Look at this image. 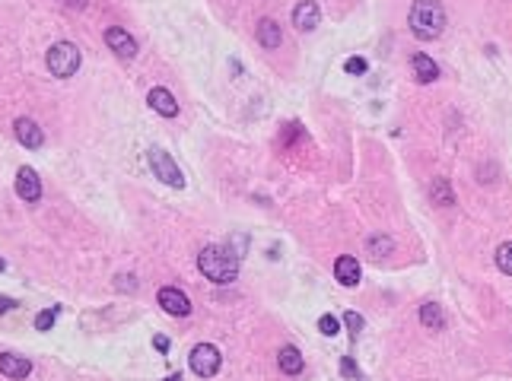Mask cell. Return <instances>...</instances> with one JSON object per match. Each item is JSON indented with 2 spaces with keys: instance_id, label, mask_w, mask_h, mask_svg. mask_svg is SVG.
<instances>
[{
  "instance_id": "obj_1",
  "label": "cell",
  "mask_w": 512,
  "mask_h": 381,
  "mask_svg": "<svg viewBox=\"0 0 512 381\" xmlns=\"http://www.w3.org/2000/svg\"><path fill=\"white\" fill-rule=\"evenodd\" d=\"M407 23H411V32H414L417 38L433 42V38H439L445 29V10L439 0H414Z\"/></svg>"
},
{
  "instance_id": "obj_2",
  "label": "cell",
  "mask_w": 512,
  "mask_h": 381,
  "mask_svg": "<svg viewBox=\"0 0 512 381\" xmlns=\"http://www.w3.org/2000/svg\"><path fill=\"white\" fill-rule=\"evenodd\" d=\"M197 267H201V273L207 280H213V283H233V280L239 277V261H236L226 248H220V245L201 248V254H197Z\"/></svg>"
},
{
  "instance_id": "obj_3",
  "label": "cell",
  "mask_w": 512,
  "mask_h": 381,
  "mask_svg": "<svg viewBox=\"0 0 512 381\" xmlns=\"http://www.w3.org/2000/svg\"><path fill=\"white\" fill-rule=\"evenodd\" d=\"M48 70L54 76H74L80 70V48L74 42H54L48 48Z\"/></svg>"
},
{
  "instance_id": "obj_4",
  "label": "cell",
  "mask_w": 512,
  "mask_h": 381,
  "mask_svg": "<svg viewBox=\"0 0 512 381\" xmlns=\"http://www.w3.org/2000/svg\"><path fill=\"white\" fill-rule=\"evenodd\" d=\"M150 169H153V175H156L159 181H166L169 187H185V175H181V169L175 165V159L169 156L166 150L153 146L150 150Z\"/></svg>"
},
{
  "instance_id": "obj_5",
  "label": "cell",
  "mask_w": 512,
  "mask_h": 381,
  "mask_svg": "<svg viewBox=\"0 0 512 381\" xmlns=\"http://www.w3.org/2000/svg\"><path fill=\"white\" fill-rule=\"evenodd\" d=\"M191 369H195L201 378H210L220 372V350L210 344H201L191 350Z\"/></svg>"
},
{
  "instance_id": "obj_6",
  "label": "cell",
  "mask_w": 512,
  "mask_h": 381,
  "mask_svg": "<svg viewBox=\"0 0 512 381\" xmlns=\"http://www.w3.org/2000/svg\"><path fill=\"white\" fill-rule=\"evenodd\" d=\"M16 194L23 197V201H29V203H35L38 197H42V178H38L35 169L23 165V169L16 172Z\"/></svg>"
},
{
  "instance_id": "obj_7",
  "label": "cell",
  "mask_w": 512,
  "mask_h": 381,
  "mask_svg": "<svg viewBox=\"0 0 512 381\" xmlns=\"http://www.w3.org/2000/svg\"><path fill=\"white\" fill-rule=\"evenodd\" d=\"M159 305L166 308L169 314H175V318H185V314H191L188 296H185L181 289H175V286H163V289H159Z\"/></svg>"
},
{
  "instance_id": "obj_8",
  "label": "cell",
  "mask_w": 512,
  "mask_h": 381,
  "mask_svg": "<svg viewBox=\"0 0 512 381\" xmlns=\"http://www.w3.org/2000/svg\"><path fill=\"white\" fill-rule=\"evenodd\" d=\"M106 45L112 48L118 58H134V54H137V42L131 38V32H124L121 26L106 29Z\"/></svg>"
},
{
  "instance_id": "obj_9",
  "label": "cell",
  "mask_w": 512,
  "mask_h": 381,
  "mask_svg": "<svg viewBox=\"0 0 512 381\" xmlns=\"http://www.w3.org/2000/svg\"><path fill=\"white\" fill-rule=\"evenodd\" d=\"M360 277H363V270H360V261H356V257L340 254L338 261H334V280H338L340 286H356Z\"/></svg>"
},
{
  "instance_id": "obj_10",
  "label": "cell",
  "mask_w": 512,
  "mask_h": 381,
  "mask_svg": "<svg viewBox=\"0 0 512 381\" xmlns=\"http://www.w3.org/2000/svg\"><path fill=\"white\" fill-rule=\"evenodd\" d=\"M318 19H322V10H318L315 0H302V3H296L293 10V26L299 32H312L318 26Z\"/></svg>"
},
{
  "instance_id": "obj_11",
  "label": "cell",
  "mask_w": 512,
  "mask_h": 381,
  "mask_svg": "<svg viewBox=\"0 0 512 381\" xmlns=\"http://www.w3.org/2000/svg\"><path fill=\"white\" fill-rule=\"evenodd\" d=\"M0 372L13 381H23V378H29L32 362L23 356H16V353H0Z\"/></svg>"
},
{
  "instance_id": "obj_12",
  "label": "cell",
  "mask_w": 512,
  "mask_h": 381,
  "mask_svg": "<svg viewBox=\"0 0 512 381\" xmlns=\"http://www.w3.org/2000/svg\"><path fill=\"white\" fill-rule=\"evenodd\" d=\"M147 102H150V108H153L156 115H163V118H175V115H179V102H175V96H172L169 90H163V86L150 90Z\"/></svg>"
},
{
  "instance_id": "obj_13",
  "label": "cell",
  "mask_w": 512,
  "mask_h": 381,
  "mask_svg": "<svg viewBox=\"0 0 512 381\" xmlns=\"http://www.w3.org/2000/svg\"><path fill=\"white\" fill-rule=\"evenodd\" d=\"M13 130H16V140L23 143V146H29V150H38L42 140H45L42 130H38V124H35V121H29V118H16Z\"/></svg>"
},
{
  "instance_id": "obj_14",
  "label": "cell",
  "mask_w": 512,
  "mask_h": 381,
  "mask_svg": "<svg viewBox=\"0 0 512 381\" xmlns=\"http://www.w3.org/2000/svg\"><path fill=\"white\" fill-rule=\"evenodd\" d=\"M411 70H414L417 83H423V86L439 80V67H436V60L429 58V54H414V58H411Z\"/></svg>"
},
{
  "instance_id": "obj_15",
  "label": "cell",
  "mask_w": 512,
  "mask_h": 381,
  "mask_svg": "<svg viewBox=\"0 0 512 381\" xmlns=\"http://www.w3.org/2000/svg\"><path fill=\"white\" fill-rule=\"evenodd\" d=\"M392 251H395L392 235H372V239L366 242V254H370L372 261H385Z\"/></svg>"
},
{
  "instance_id": "obj_16",
  "label": "cell",
  "mask_w": 512,
  "mask_h": 381,
  "mask_svg": "<svg viewBox=\"0 0 512 381\" xmlns=\"http://www.w3.org/2000/svg\"><path fill=\"white\" fill-rule=\"evenodd\" d=\"M277 366L283 369L286 375H299L302 372V356L296 346H283V350L277 353Z\"/></svg>"
},
{
  "instance_id": "obj_17",
  "label": "cell",
  "mask_w": 512,
  "mask_h": 381,
  "mask_svg": "<svg viewBox=\"0 0 512 381\" xmlns=\"http://www.w3.org/2000/svg\"><path fill=\"white\" fill-rule=\"evenodd\" d=\"M280 26L274 23V19H261V23H258V42H261L264 48H277L280 45Z\"/></svg>"
},
{
  "instance_id": "obj_18",
  "label": "cell",
  "mask_w": 512,
  "mask_h": 381,
  "mask_svg": "<svg viewBox=\"0 0 512 381\" xmlns=\"http://www.w3.org/2000/svg\"><path fill=\"white\" fill-rule=\"evenodd\" d=\"M420 321H423V328H429V330H439L443 328V308L436 305V302H423L420 305Z\"/></svg>"
},
{
  "instance_id": "obj_19",
  "label": "cell",
  "mask_w": 512,
  "mask_h": 381,
  "mask_svg": "<svg viewBox=\"0 0 512 381\" xmlns=\"http://www.w3.org/2000/svg\"><path fill=\"white\" fill-rule=\"evenodd\" d=\"M433 203H436V207H455V191L445 178L433 181Z\"/></svg>"
},
{
  "instance_id": "obj_20",
  "label": "cell",
  "mask_w": 512,
  "mask_h": 381,
  "mask_svg": "<svg viewBox=\"0 0 512 381\" xmlns=\"http://www.w3.org/2000/svg\"><path fill=\"white\" fill-rule=\"evenodd\" d=\"M497 267L503 270L506 277H512V242L499 245V251H497Z\"/></svg>"
},
{
  "instance_id": "obj_21",
  "label": "cell",
  "mask_w": 512,
  "mask_h": 381,
  "mask_svg": "<svg viewBox=\"0 0 512 381\" xmlns=\"http://www.w3.org/2000/svg\"><path fill=\"white\" fill-rule=\"evenodd\" d=\"M318 330H322L324 337H338L340 321H338V318H334V314H322V318H318Z\"/></svg>"
},
{
  "instance_id": "obj_22",
  "label": "cell",
  "mask_w": 512,
  "mask_h": 381,
  "mask_svg": "<svg viewBox=\"0 0 512 381\" xmlns=\"http://www.w3.org/2000/svg\"><path fill=\"white\" fill-rule=\"evenodd\" d=\"M54 318H58V308H45V312H38L35 328H38V330H48V328L54 324Z\"/></svg>"
},
{
  "instance_id": "obj_23",
  "label": "cell",
  "mask_w": 512,
  "mask_h": 381,
  "mask_svg": "<svg viewBox=\"0 0 512 381\" xmlns=\"http://www.w3.org/2000/svg\"><path fill=\"white\" fill-rule=\"evenodd\" d=\"M344 321H347V328H350V337H360V330H363V318H360V314H356V312H347Z\"/></svg>"
},
{
  "instance_id": "obj_24",
  "label": "cell",
  "mask_w": 512,
  "mask_h": 381,
  "mask_svg": "<svg viewBox=\"0 0 512 381\" xmlns=\"http://www.w3.org/2000/svg\"><path fill=\"white\" fill-rule=\"evenodd\" d=\"M344 70H347V74H366V60H363V58H347Z\"/></svg>"
},
{
  "instance_id": "obj_25",
  "label": "cell",
  "mask_w": 512,
  "mask_h": 381,
  "mask_svg": "<svg viewBox=\"0 0 512 381\" xmlns=\"http://www.w3.org/2000/svg\"><path fill=\"white\" fill-rule=\"evenodd\" d=\"M340 372H344L347 378H356V362L350 356H344V359H340Z\"/></svg>"
},
{
  "instance_id": "obj_26",
  "label": "cell",
  "mask_w": 512,
  "mask_h": 381,
  "mask_svg": "<svg viewBox=\"0 0 512 381\" xmlns=\"http://www.w3.org/2000/svg\"><path fill=\"white\" fill-rule=\"evenodd\" d=\"M153 344H156V350H159V353H169V337L159 334V337H153Z\"/></svg>"
},
{
  "instance_id": "obj_27",
  "label": "cell",
  "mask_w": 512,
  "mask_h": 381,
  "mask_svg": "<svg viewBox=\"0 0 512 381\" xmlns=\"http://www.w3.org/2000/svg\"><path fill=\"white\" fill-rule=\"evenodd\" d=\"M10 308H16V302L13 299H7V296H0V318L10 312Z\"/></svg>"
},
{
  "instance_id": "obj_28",
  "label": "cell",
  "mask_w": 512,
  "mask_h": 381,
  "mask_svg": "<svg viewBox=\"0 0 512 381\" xmlns=\"http://www.w3.org/2000/svg\"><path fill=\"white\" fill-rule=\"evenodd\" d=\"M118 286H121V289H128V286H131V289H134V286H137V280L124 273V277H118Z\"/></svg>"
},
{
  "instance_id": "obj_29",
  "label": "cell",
  "mask_w": 512,
  "mask_h": 381,
  "mask_svg": "<svg viewBox=\"0 0 512 381\" xmlns=\"http://www.w3.org/2000/svg\"><path fill=\"white\" fill-rule=\"evenodd\" d=\"M166 381H181V375H169V378H166Z\"/></svg>"
},
{
  "instance_id": "obj_30",
  "label": "cell",
  "mask_w": 512,
  "mask_h": 381,
  "mask_svg": "<svg viewBox=\"0 0 512 381\" xmlns=\"http://www.w3.org/2000/svg\"><path fill=\"white\" fill-rule=\"evenodd\" d=\"M70 3H76V7H83V3H86V0H70Z\"/></svg>"
},
{
  "instance_id": "obj_31",
  "label": "cell",
  "mask_w": 512,
  "mask_h": 381,
  "mask_svg": "<svg viewBox=\"0 0 512 381\" xmlns=\"http://www.w3.org/2000/svg\"><path fill=\"white\" fill-rule=\"evenodd\" d=\"M3 267H7V264H3V257H0V273H3Z\"/></svg>"
}]
</instances>
